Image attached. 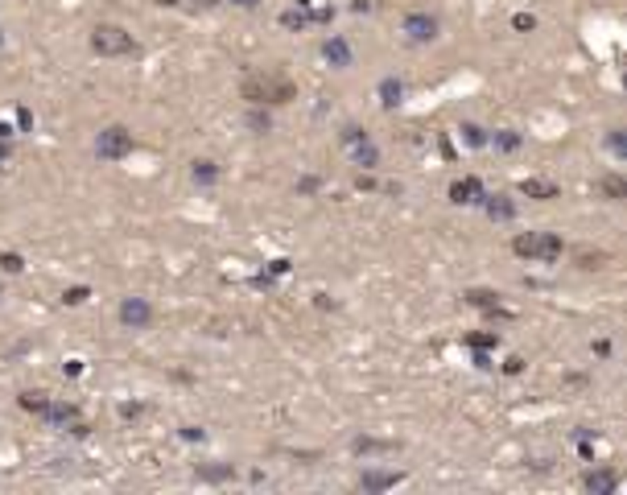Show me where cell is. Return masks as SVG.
Segmentation results:
<instances>
[{
  "label": "cell",
  "mask_w": 627,
  "mask_h": 495,
  "mask_svg": "<svg viewBox=\"0 0 627 495\" xmlns=\"http://www.w3.org/2000/svg\"><path fill=\"white\" fill-rule=\"evenodd\" d=\"M243 99L248 103H289L293 83L285 74H252L243 79Z\"/></svg>",
  "instance_id": "obj_1"
},
{
  "label": "cell",
  "mask_w": 627,
  "mask_h": 495,
  "mask_svg": "<svg viewBox=\"0 0 627 495\" xmlns=\"http://www.w3.org/2000/svg\"><path fill=\"white\" fill-rule=\"evenodd\" d=\"M91 50L103 54V58H120V54H132L137 42H132V33L120 29V25H99L96 33H91Z\"/></svg>",
  "instance_id": "obj_2"
},
{
  "label": "cell",
  "mask_w": 627,
  "mask_h": 495,
  "mask_svg": "<svg viewBox=\"0 0 627 495\" xmlns=\"http://www.w3.org/2000/svg\"><path fill=\"white\" fill-rule=\"evenodd\" d=\"M512 248H516L520 256H529V260H557L561 256V239L549 236V232H529V236L516 239Z\"/></svg>",
  "instance_id": "obj_3"
},
{
  "label": "cell",
  "mask_w": 627,
  "mask_h": 495,
  "mask_svg": "<svg viewBox=\"0 0 627 495\" xmlns=\"http://www.w3.org/2000/svg\"><path fill=\"white\" fill-rule=\"evenodd\" d=\"M96 149H99V157H112V161H116V157H124V153L132 149V137H128L124 128H108V132H99Z\"/></svg>",
  "instance_id": "obj_4"
},
{
  "label": "cell",
  "mask_w": 627,
  "mask_h": 495,
  "mask_svg": "<svg viewBox=\"0 0 627 495\" xmlns=\"http://www.w3.org/2000/svg\"><path fill=\"white\" fill-rule=\"evenodd\" d=\"M405 29H409L417 42H430V38H437V21H434V17H421V13H413L409 21H405Z\"/></svg>",
  "instance_id": "obj_5"
},
{
  "label": "cell",
  "mask_w": 627,
  "mask_h": 495,
  "mask_svg": "<svg viewBox=\"0 0 627 495\" xmlns=\"http://www.w3.org/2000/svg\"><path fill=\"white\" fill-rule=\"evenodd\" d=\"M120 318H124V322H137V326H141V322H145V318H149V309L141 306V302H124Z\"/></svg>",
  "instance_id": "obj_6"
},
{
  "label": "cell",
  "mask_w": 627,
  "mask_h": 495,
  "mask_svg": "<svg viewBox=\"0 0 627 495\" xmlns=\"http://www.w3.org/2000/svg\"><path fill=\"white\" fill-rule=\"evenodd\" d=\"M475 190H479V182H459L450 194H454V203H471V194H475Z\"/></svg>",
  "instance_id": "obj_7"
},
{
  "label": "cell",
  "mask_w": 627,
  "mask_h": 495,
  "mask_svg": "<svg viewBox=\"0 0 627 495\" xmlns=\"http://www.w3.org/2000/svg\"><path fill=\"white\" fill-rule=\"evenodd\" d=\"M582 268H603V252H582Z\"/></svg>",
  "instance_id": "obj_8"
},
{
  "label": "cell",
  "mask_w": 627,
  "mask_h": 495,
  "mask_svg": "<svg viewBox=\"0 0 627 495\" xmlns=\"http://www.w3.org/2000/svg\"><path fill=\"white\" fill-rule=\"evenodd\" d=\"M524 194H545V198H549L553 186H549V182H524Z\"/></svg>",
  "instance_id": "obj_9"
},
{
  "label": "cell",
  "mask_w": 627,
  "mask_h": 495,
  "mask_svg": "<svg viewBox=\"0 0 627 495\" xmlns=\"http://www.w3.org/2000/svg\"><path fill=\"white\" fill-rule=\"evenodd\" d=\"M606 194L619 198V194H623V182H619V178H606Z\"/></svg>",
  "instance_id": "obj_10"
},
{
  "label": "cell",
  "mask_w": 627,
  "mask_h": 495,
  "mask_svg": "<svg viewBox=\"0 0 627 495\" xmlns=\"http://www.w3.org/2000/svg\"><path fill=\"white\" fill-rule=\"evenodd\" d=\"M236 4H243V8H252V4H256V0H236Z\"/></svg>",
  "instance_id": "obj_11"
},
{
  "label": "cell",
  "mask_w": 627,
  "mask_h": 495,
  "mask_svg": "<svg viewBox=\"0 0 627 495\" xmlns=\"http://www.w3.org/2000/svg\"><path fill=\"white\" fill-rule=\"evenodd\" d=\"M157 4H178V0H157Z\"/></svg>",
  "instance_id": "obj_12"
}]
</instances>
